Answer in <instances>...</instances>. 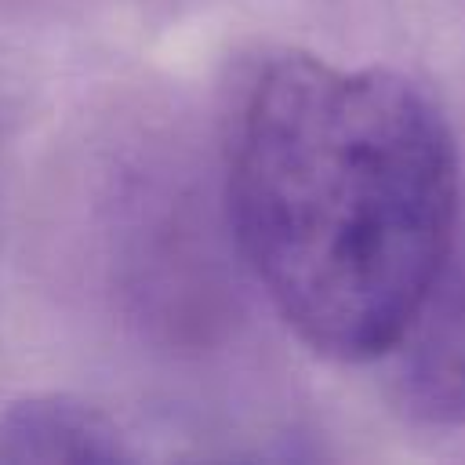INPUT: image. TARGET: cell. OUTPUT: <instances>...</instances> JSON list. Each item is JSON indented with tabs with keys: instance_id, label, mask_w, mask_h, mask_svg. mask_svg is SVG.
<instances>
[{
	"instance_id": "obj_2",
	"label": "cell",
	"mask_w": 465,
	"mask_h": 465,
	"mask_svg": "<svg viewBox=\"0 0 465 465\" xmlns=\"http://www.w3.org/2000/svg\"><path fill=\"white\" fill-rule=\"evenodd\" d=\"M392 403L421 425L465 421V269L447 265L381 356Z\"/></svg>"
},
{
	"instance_id": "obj_1",
	"label": "cell",
	"mask_w": 465,
	"mask_h": 465,
	"mask_svg": "<svg viewBox=\"0 0 465 465\" xmlns=\"http://www.w3.org/2000/svg\"><path fill=\"white\" fill-rule=\"evenodd\" d=\"M225 182L254 280L327 360H381L450 265L454 138L392 69L269 58L232 109Z\"/></svg>"
},
{
	"instance_id": "obj_3",
	"label": "cell",
	"mask_w": 465,
	"mask_h": 465,
	"mask_svg": "<svg viewBox=\"0 0 465 465\" xmlns=\"http://www.w3.org/2000/svg\"><path fill=\"white\" fill-rule=\"evenodd\" d=\"M120 425L73 396H22L0 411V461H127Z\"/></svg>"
}]
</instances>
